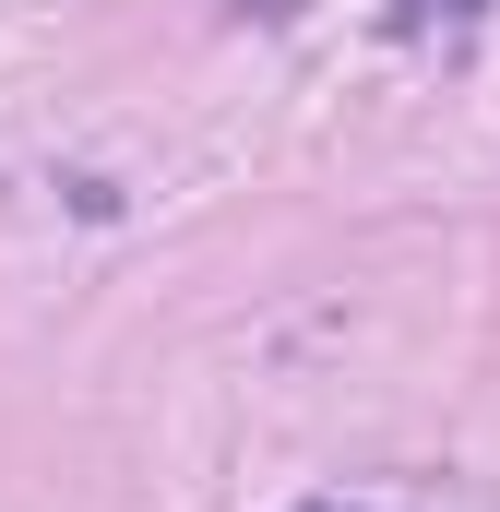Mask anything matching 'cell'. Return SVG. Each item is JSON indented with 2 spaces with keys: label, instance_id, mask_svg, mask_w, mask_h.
Returning <instances> with one entry per match:
<instances>
[{
  "label": "cell",
  "instance_id": "obj_1",
  "mask_svg": "<svg viewBox=\"0 0 500 512\" xmlns=\"http://www.w3.org/2000/svg\"><path fill=\"white\" fill-rule=\"evenodd\" d=\"M310 512H346V501H310Z\"/></svg>",
  "mask_w": 500,
  "mask_h": 512
}]
</instances>
